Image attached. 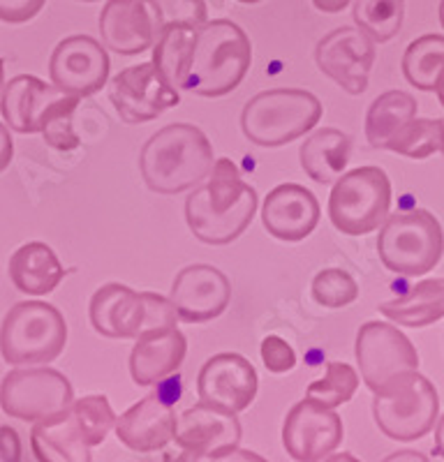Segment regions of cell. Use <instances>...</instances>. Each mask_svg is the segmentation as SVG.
<instances>
[{"label":"cell","mask_w":444,"mask_h":462,"mask_svg":"<svg viewBox=\"0 0 444 462\" xmlns=\"http://www.w3.org/2000/svg\"><path fill=\"white\" fill-rule=\"evenodd\" d=\"M259 197L244 180L241 169L229 158L213 162L204 183L192 188L185 199V222L207 245H227L250 226Z\"/></svg>","instance_id":"1"},{"label":"cell","mask_w":444,"mask_h":462,"mask_svg":"<svg viewBox=\"0 0 444 462\" xmlns=\"http://www.w3.org/2000/svg\"><path fill=\"white\" fill-rule=\"evenodd\" d=\"M213 146L190 123H171L148 139L139 155V171L155 195H180L208 179Z\"/></svg>","instance_id":"2"},{"label":"cell","mask_w":444,"mask_h":462,"mask_svg":"<svg viewBox=\"0 0 444 462\" xmlns=\"http://www.w3.org/2000/svg\"><path fill=\"white\" fill-rule=\"evenodd\" d=\"M253 63L250 37L229 19H213L197 28L183 90L199 97H222L244 84Z\"/></svg>","instance_id":"3"},{"label":"cell","mask_w":444,"mask_h":462,"mask_svg":"<svg viewBox=\"0 0 444 462\" xmlns=\"http://www.w3.org/2000/svg\"><path fill=\"white\" fill-rule=\"evenodd\" d=\"M322 102L301 88H271L257 93L241 111V130L254 146L278 148L318 127Z\"/></svg>","instance_id":"4"},{"label":"cell","mask_w":444,"mask_h":462,"mask_svg":"<svg viewBox=\"0 0 444 462\" xmlns=\"http://www.w3.org/2000/svg\"><path fill=\"white\" fill-rule=\"evenodd\" d=\"M68 324L63 312L44 300L14 303L0 324V356L19 365H47L63 354Z\"/></svg>","instance_id":"5"},{"label":"cell","mask_w":444,"mask_h":462,"mask_svg":"<svg viewBox=\"0 0 444 462\" xmlns=\"http://www.w3.org/2000/svg\"><path fill=\"white\" fill-rule=\"evenodd\" d=\"M377 254L392 273L419 278L430 273L444 254V231L426 208L393 213L380 226Z\"/></svg>","instance_id":"6"},{"label":"cell","mask_w":444,"mask_h":462,"mask_svg":"<svg viewBox=\"0 0 444 462\" xmlns=\"http://www.w3.org/2000/svg\"><path fill=\"white\" fill-rule=\"evenodd\" d=\"M392 179L380 167H356L333 183L328 220L345 236H365L380 229L392 213Z\"/></svg>","instance_id":"7"},{"label":"cell","mask_w":444,"mask_h":462,"mask_svg":"<svg viewBox=\"0 0 444 462\" xmlns=\"http://www.w3.org/2000/svg\"><path fill=\"white\" fill-rule=\"evenodd\" d=\"M375 423L389 439L414 441L433 430L439 416V398L429 377L402 373L386 382L373 398Z\"/></svg>","instance_id":"8"},{"label":"cell","mask_w":444,"mask_h":462,"mask_svg":"<svg viewBox=\"0 0 444 462\" xmlns=\"http://www.w3.org/2000/svg\"><path fill=\"white\" fill-rule=\"evenodd\" d=\"M72 402L69 379L49 365H19L0 382V410L26 423L68 410Z\"/></svg>","instance_id":"9"},{"label":"cell","mask_w":444,"mask_h":462,"mask_svg":"<svg viewBox=\"0 0 444 462\" xmlns=\"http://www.w3.org/2000/svg\"><path fill=\"white\" fill-rule=\"evenodd\" d=\"M356 363L364 383L373 393L402 373L419 370V354L412 340L393 321H365L356 333Z\"/></svg>","instance_id":"10"},{"label":"cell","mask_w":444,"mask_h":462,"mask_svg":"<svg viewBox=\"0 0 444 462\" xmlns=\"http://www.w3.org/2000/svg\"><path fill=\"white\" fill-rule=\"evenodd\" d=\"M109 102L123 123L142 125L179 106L180 95L179 88L170 84V79L151 60L121 69L109 81Z\"/></svg>","instance_id":"11"},{"label":"cell","mask_w":444,"mask_h":462,"mask_svg":"<svg viewBox=\"0 0 444 462\" xmlns=\"http://www.w3.org/2000/svg\"><path fill=\"white\" fill-rule=\"evenodd\" d=\"M241 437L244 428L234 411L199 400L179 416L174 441L183 460H225L236 453Z\"/></svg>","instance_id":"12"},{"label":"cell","mask_w":444,"mask_h":462,"mask_svg":"<svg viewBox=\"0 0 444 462\" xmlns=\"http://www.w3.org/2000/svg\"><path fill=\"white\" fill-rule=\"evenodd\" d=\"M375 40L359 26H340L324 35L315 47V63L345 93H365L375 65Z\"/></svg>","instance_id":"13"},{"label":"cell","mask_w":444,"mask_h":462,"mask_svg":"<svg viewBox=\"0 0 444 462\" xmlns=\"http://www.w3.org/2000/svg\"><path fill=\"white\" fill-rule=\"evenodd\" d=\"M343 441V420L333 407L303 398L296 402L282 423V447L291 460L318 462L331 457Z\"/></svg>","instance_id":"14"},{"label":"cell","mask_w":444,"mask_h":462,"mask_svg":"<svg viewBox=\"0 0 444 462\" xmlns=\"http://www.w3.org/2000/svg\"><path fill=\"white\" fill-rule=\"evenodd\" d=\"M111 60L105 44L90 35H69L49 58V77L65 93L88 97L109 84Z\"/></svg>","instance_id":"15"},{"label":"cell","mask_w":444,"mask_h":462,"mask_svg":"<svg viewBox=\"0 0 444 462\" xmlns=\"http://www.w3.org/2000/svg\"><path fill=\"white\" fill-rule=\"evenodd\" d=\"M162 23L151 0H106L100 14V37L109 51L139 56L153 49Z\"/></svg>","instance_id":"16"},{"label":"cell","mask_w":444,"mask_h":462,"mask_svg":"<svg viewBox=\"0 0 444 462\" xmlns=\"http://www.w3.org/2000/svg\"><path fill=\"white\" fill-rule=\"evenodd\" d=\"M259 377L253 363L241 354H216L201 365L197 374L199 400L220 410L241 414L257 398Z\"/></svg>","instance_id":"17"},{"label":"cell","mask_w":444,"mask_h":462,"mask_svg":"<svg viewBox=\"0 0 444 462\" xmlns=\"http://www.w3.org/2000/svg\"><path fill=\"white\" fill-rule=\"evenodd\" d=\"M170 299L180 321L207 324L227 310L232 300V284L220 268L211 263H192L179 271Z\"/></svg>","instance_id":"18"},{"label":"cell","mask_w":444,"mask_h":462,"mask_svg":"<svg viewBox=\"0 0 444 462\" xmlns=\"http://www.w3.org/2000/svg\"><path fill=\"white\" fill-rule=\"evenodd\" d=\"M88 319L100 336L111 340H137L146 331V296L121 282L102 284L90 296Z\"/></svg>","instance_id":"19"},{"label":"cell","mask_w":444,"mask_h":462,"mask_svg":"<svg viewBox=\"0 0 444 462\" xmlns=\"http://www.w3.org/2000/svg\"><path fill=\"white\" fill-rule=\"evenodd\" d=\"M322 210L318 197L299 183L275 185L262 204V222L271 236L299 243L318 229Z\"/></svg>","instance_id":"20"},{"label":"cell","mask_w":444,"mask_h":462,"mask_svg":"<svg viewBox=\"0 0 444 462\" xmlns=\"http://www.w3.org/2000/svg\"><path fill=\"white\" fill-rule=\"evenodd\" d=\"M179 428V416L170 402L158 395H148L137 404L127 407L116 419V437L123 447L134 453H155L170 447Z\"/></svg>","instance_id":"21"},{"label":"cell","mask_w":444,"mask_h":462,"mask_svg":"<svg viewBox=\"0 0 444 462\" xmlns=\"http://www.w3.org/2000/svg\"><path fill=\"white\" fill-rule=\"evenodd\" d=\"M31 447L35 460L42 462H88L96 448L72 404L32 423Z\"/></svg>","instance_id":"22"},{"label":"cell","mask_w":444,"mask_h":462,"mask_svg":"<svg viewBox=\"0 0 444 462\" xmlns=\"http://www.w3.org/2000/svg\"><path fill=\"white\" fill-rule=\"evenodd\" d=\"M188 340L176 326L148 331L137 337L130 354V374L137 386H155L183 365Z\"/></svg>","instance_id":"23"},{"label":"cell","mask_w":444,"mask_h":462,"mask_svg":"<svg viewBox=\"0 0 444 462\" xmlns=\"http://www.w3.org/2000/svg\"><path fill=\"white\" fill-rule=\"evenodd\" d=\"M65 90L59 86L47 84L32 74H19L10 79L0 95V114L7 127L19 134H32L40 132L42 118L49 106L59 100Z\"/></svg>","instance_id":"24"},{"label":"cell","mask_w":444,"mask_h":462,"mask_svg":"<svg viewBox=\"0 0 444 462\" xmlns=\"http://www.w3.org/2000/svg\"><path fill=\"white\" fill-rule=\"evenodd\" d=\"M355 152V142L349 134L336 130V127H322L312 132L303 142L299 160L308 179L315 183L331 185L340 179L347 169L349 160Z\"/></svg>","instance_id":"25"},{"label":"cell","mask_w":444,"mask_h":462,"mask_svg":"<svg viewBox=\"0 0 444 462\" xmlns=\"http://www.w3.org/2000/svg\"><path fill=\"white\" fill-rule=\"evenodd\" d=\"M10 278L23 294L47 296L63 282L65 268L47 243L32 241L12 254Z\"/></svg>","instance_id":"26"},{"label":"cell","mask_w":444,"mask_h":462,"mask_svg":"<svg viewBox=\"0 0 444 462\" xmlns=\"http://www.w3.org/2000/svg\"><path fill=\"white\" fill-rule=\"evenodd\" d=\"M380 312L393 324L423 328L444 317V278H430L414 284L407 294L380 303Z\"/></svg>","instance_id":"27"},{"label":"cell","mask_w":444,"mask_h":462,"mask_svg":"<svg viewBox=\"0 0 444 462\" xmlns=\"http://www.w3.org/2000/svg\"><path fill=\"white\" fill-rule=\"evenodd\" d=\"M417 116V100L405 90H386L368 106L365 139L373 148H386L393 134Z\"/></svg>","instance_id":"28"},{"label":"cell","mask_w":444,"mask_h":462,"mask_svg":"<svg viewBox=\"0 0 444 462\" xmlns=\"http://www.w3.org/2000/svg\"><path fill=\"white\" fill-rule=\"evenodd\" d=\"M402 77L417 90L438 88L444 74V35L417 37L402 53Z\"/></svg>","instance_id":"29"},{"label":"cell","mask_w":444,"mask_h":462,"mask_svg":"<svg viewBox=\"0 0 444 462\" xmlns=\"http://www.w3.org/2000/svg\"><path fill=\"white\" fill-rule=\"evenodd\" d=\"M195 35L197 28L192 26H170L164 28L153 47L151 60L179 90H183L185 72H188L192 47H195Z\"/></svg>","instance_id":"30"},{"label":"cell","mask_w":444,"mask_h":462,"mask_svg":"<svg viewBox=\"0 0 444 462\" xmlns=\"http://www.w3.org/2000/svg\"><path fill=\"white\" fill-rule=\"evenodd\" d=\"M386 151L398 152L402 158L426 160L435 152L444 155V121L442 118H417L407 121L393 139L386 143Z\"/></svg>","instance_id":"31"},{"label":"cell","mask_w":444,"mask_h":462,"mask_svg":"<svg viewBox=\"0 0 444 462\" xmlns=\"http://www.w3.org/2000/svg\"><path fill=\"white\" fill-rule=\"evenodd\" d=\"M352 16L365 35L373 37L377 44H384L401 32L405 0H355Z\"/></svg>","instance_id":"32"},{"label":"cell","mask_w":444,"mask_h":462,"mask_svg":"<svg viewBox=\"0 0 444 462\" xmlns=\"http://www.w3.org/2000/svg\"><path fill=\"white\" fill-rule=\"evenodd\" d=\"M79 95L63 93L44 114L40 132H42L44 142L51 148H56V151H74V148H79L81 139L74 132V114L79 109Z\"/></svg>","instance_id":"33"},{"label":"cell","mask_w":444,"mask_h":462,"mask_svg":"<svg viewBox=\"0 0 444 462\" xmlns=\"http://www.w3.org/2000/svg\"><path fill=\"white\" fill-rule=\"evenodd\" d=\"M359 373L349 363L328 361L324 377L308 383L306 395L336 410V407H340V404L349 402V400L355 398L356 389H359Z\"/></svg>","instance_id":"34"},{"label":"cell","mask_w":444,"mask_h":462,"mask_svg":"<svg viewBox=\"0 0 444 462\" xmlns=\"http://www.w3.org/2000/svg\"><path fill=\"white\" fill-rule=\"evenodd\" d=\"M310 296L322 308L336 310L359 299V284L343 268H324L312 278Z\"/></svg>","instance_id":"35"},{"label":"cell","mask_w":444,"mask_h":462,"mask_svg":"<svg viewBox=\"0 0 444 462\" xmlns=\"http://www.w3.org/2000/svg\"><path fill=\"white\" fill-rule=\"evenodd\" d=\"M72 410L84 420L93 447H100L102 441L106 439V435L116 428L118 416L111 410L106 395H84V398L74 400Z\"/></svg>","instance_id":"36"},{"label":"cell","mask_w":444,"mask_h":462,"mask_svg":"<svg viewBox=\"0 0 444 462\" xmlns=\"http://www.w3.org/2000/svg\"><path fill=\"white\" fill-rule=\"evenodd\" d=\"M158 10L162 31L170 26L199 28L208 22L207 0H151Z\"/></svg>","instance_id":"37"},{"label":"cell","mask_w":444,"mask_h":462,"mask_svg":"<svg viewBox=\"0 0 444 462\" xmlns=\"http://www.w3.org/2000/svg\"><path fill=\"white\" fill-rule=\"evenodd\" d=\"M259 356H262L264 368L275 374L290 373L296 365V352L281 336H266L259 345Z\"/></svg>","instance_id":"38"},{"label":"cell","mask_w":444,"mask_h":462,"mask_svg":"<svg viewBox=\"0 0 444 462\" xmlns=\"http://www.w3.org/2000/svg\"><path fill=\"white\" fill-rule=\"evenodd\" d=\"M47 0H0V22L26 23L42 12Z\"/></svg>","instance_id":"39"},{"label":"cell","mask_w":444,"mask_h":462,"mask_svg":"<svg viewBox=\"0 0 444 462\" xmlns=\"http://www.w3.org/2000/svg\"><path fill=\"white\" fill-rule=\"evenodd\" d=\"M23 457L22 439L16 435L14 428H0V460L3 462H19Z\"/></svg>","instance_id":"40"},{"label":"cell","mask_w":444,"mask_h":462,"mask_svg":"<svg viewBox=\"0 0 444 462\" xmlns=\"http://www.w3.org/2000/svg\"><path fill=\"white\" fill-rule=\"evenodd\" d=\"M12 155H14V142H12L10 127H7V123L0 121V173L10 167Z\"/></svg>","instance_id":"41"},{"label":"cell","mask_w":444,"mask_h":462,"mask_svg":"<svg viewBox=\"0 0 444 462\" xmlns=\"http://www.w3.org/2000/svg\"><path fill=\"white\" fill-rule=\"evenodd\" d=\"M312 5L324 14H340L352 5V0H312Z\"/></svg>","instance_id":"42"},{"label":"cell","mask_w":444,"mask_h":462,"mask_svg":"<svg viewBox=\"0 0 444 462\" xmlns=\"http://www.w3.org/2000/svg\"><path fill=\"white\" fill-rule=\"evenodd\" d=\"M435 453L444 460V414L439 416L438 428H435Z\"/></svg>","instance_id":"43"},{"label":"cell","mask_w":444,"mask_h":462,"mask_svg":"<svg viewBox=\"0 0 444 462\" xmlns=\"http://www.w3.org/2000/svg\"><path fill=\"white\" fill-rule=\"evenodd\" d=\"M5 63L0 60V95H3V88H5Z\"/></svg>","instance_id":"44"},{"label":"cell","mask_w":444,"mask_h":462,"mask_svg":"<svg viewBox=\"0 0 444 462\" xmlns=\"http://www.w3.org/2000/svg\"><path fill=\"white\" fill-rule=\"evenodd\" d=\"M435 93H438V97H439V105L444 106V74H442V79H439L438 88H435Z\"/></svg>","instance_id":"45"},{"label":"cell","mask_w":444,"mask_h":462,"mask_svg":"<svg viewBox=\"0 0 444 462\" xmlns=\"http://www.w3.org/2000/svg\"><path fill=\"white\" fill-rule=\"evenodd\" d=\"M439 23L444 28V0H439Z\"/></svg>","instance_id":"46"},{"label":"cell","mask_w":444,"mask_h":462,"mask_svg":"<svg viewBox=\"0 0 444 462\" xmlns=\"http://www.w3.org/2000/svg\"><path fill=\"white\" fill-rule=\"evenodd\" d=\"M238 3H244V5H257L262 0H238Z\"/></svg>","instance_id":"47"},{"label":"cell","mask_w":444,"mask_h":462,"mask_svg":"<svg viewBox=\"0 0 444 462\" xmlns=\"http://www.w3.org/2000/svg\"><path fill=\"white\" fill-rule=\"evenodd\" d=\"M79 3H97V0H79Z\"/></svg>","instance_id":"48"}]
</instances>
